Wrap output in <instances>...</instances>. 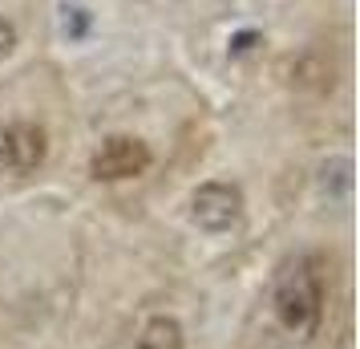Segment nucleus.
<instances>
[{
	"mask_svg": "<svg viewBox=\"0 0 360 349\" xmlns=\"http://www.w3.org/2000/svg\"><path fill=\"white\" fill-rule=\"evenodd\" d=\"M276 317L279 325L300 341L316 337L320 317H324V276L316 272L311 256H300L276 281Z\"/></svg>",
	"mask_w": 360,
	"mask_h": 349,
	"instance_id": "1",
	"label": "nucleus"
},
{
	"mask_svg": "<svg viewBox=\"0 0 360 349\" xmlns=\"http://www.w3.org/2000/svg\"><path fill=\"white\" fill-rule=\"evenodd\" d=\"M191 216H195V224L202 232H227L243 216V195H239V187L219 183V179L202 183L191 195Z\"/></svg>",
	"mask_w": 360,
	"mask_h": 349,
	"instance_id": "3",
	"label": "nucleus"
},
{
	"mask_svg": "<svg viewBox=\"0 0 360 349\" xmlns=\"http://www.w3.org/2000/svg\"><path fill=\"white\" fill-rule=\"evenodd\" d=\"M154 163V154L142 138H130V134H114L98 147V154L89 159V175L98 183H122V179H138L146 166Z\"/></svg>",
	"mask_w": 360,
	"mask_h": 349,
	"instance_id": "2",
	"label": "nucleus"
},
{
	"mask_svg": "<svg viewBox=\"0 0 360 349\" xmlns=\"http://www.w3.org/2000/svg\"><path fill=\"white\" fill-rule=\"evenodd\" d=\"M49 159V134L37 122H8V163L13 175H33Z\"/></svg>",
	"mask_w": 360,
	"mask_h": 349,
	"instance_id": "4",
	"label": "nucleus"
},
{
	"mask_svg": "<svg viewBox=\"0 0 360 349\" xmlns=\"http://www.w3.org/2000/svg\"><path fill=\"white\" fill-rule=\"evenodd\" d=\"M186 345V333H182V325L174 321V317H150L146 325H142V333H138V341H134V349H182Z\"/></svg>",
	"mask_w": 360,
	"mask_h": 349,
	"instance_id": "5",
	"label": "nucleus"
},
{
	"mask_svg": "<svg viewBox=\"0 0 360 349\" xmlns=\"http://www.w3.org/2000/svg\"><path fill=\"white\" fill-rule=\"evenodd\" d=\"M13 49H17V29H13V20L0 17V61H4Z\"/></svg>",
	"mask_w": 360,
	"mask_h": 349,
	"instance_id": "6",
	"label": "nucleus"
},
{
	"mask_svg": "<svg viewBox=\"0 0 360 349\" xmlns=\"http://www.w3.org/2000/svg\"><path fill=\"white\" fill-rule=\"evenodd\" d=\"M0 175H13V163H8V126L0 122Z\"/></svg>",
	"mask_w": 360,
	"mask_h": 349,
	"instance_id": "7",
	"label": "nucleus"
}]
</instances>
